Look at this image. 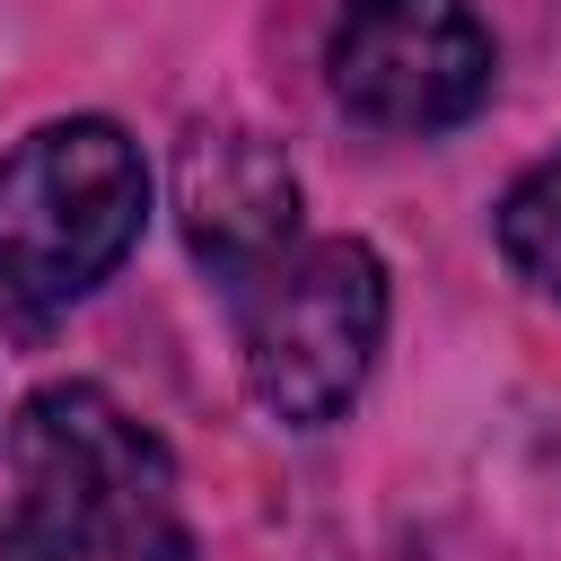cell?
Returning a JSON list of instances; mask_svg holds the SVG:
<instances>
[{
	"instance_id": "3957f363",
	"label": "cell",
	"mask_w": 561,
	"mask_h": 561,
	"mask_svg": "<svg viewBox=\"0 0 561 561\" xmlns=\"http://www.w3.org/2000/svg\"><path fill=\"white\" fill-rule=\"evenodd\" d=\"M377 342H386V263L359 237H316L245 280L237 359L254 403L289 430H324L368 386Z\"/></svg>"
},
{
	"instance_id": "7a4b0ae2",
	"label": "cell",
	"mask_w": 561,
	"mask_h": 561,
	"mask_svg": "<svg viewBox=\"0 0 561 561\" xmlns=\"http://www.w3.org/2000/svg\"><path fill=\"white\" fill-rule=\"evenodd\" d=\"M149 219V167L105 114L26 131L0 158V298L53 316L88 298Z\"/></svg>"
},
{
	"instance_id": "277c9868",
	"label": "cell",
	"mask_w": 561,
	"mask_h": 561,
	"mask_svg": "<svg viewBox=\"0 0 561 561\" xmlns=\"http://www.w3.org/2000/svg\"><path fill=\"white\" fill-rule=\"evenodd\" d=\"M324 70H333V96L359 123L447 131L491 96L500 44L465 0H342Z\"/></svg>"
},
{
	"instance_id": "5b68a950",
	"label": "cell",
	"mask_w": 561,
	"mask_h": 561,
	"mask_svg": "<svg viewBox=\"0 0 561 561\" xmlns=\"http://www.w3.org/2000/svg\"><path fill=\"white\" fill-rule=\"evenodd\" d=\"M175 219H184V245L210 272L254 280V272L280 263V245L298 228V175H289V158L263 131L202 123L175 149Z\"/></svg>"
},
{
	"instance_id": "6da1fadb",
	"label": "cell",
	"mask_w": 561,
	"mask_h": 561,
	"mask_svg": "<svg viewBox=\"0 0 561 561\" xmlns=\"http://www.w3.org/2000/svg\"><path fill=\"white\" fill-rule=\"evenodd\" d=\"M9 473H18L26 526L61 561H193L167 438L88 377L35 386L18 403Z\"/></svg>"
},
{
	"instance_id": "52a82bcc",
	"label": "cell",
	"mask_w": 561,
	"mask_h": 561,
	"mask_svg": "<svg viewBox=\"0 0 561 561\" xmlns=\"http://www.w3.org/2000/svg\"><path fill=\"white\" fill-rule=\"evenodd\" d=\"M0 561H61L35 526H18V517H0Z\"/></svg>"
},
{
	"instance_id": "8992f818",
	"label": "cell",
	"mask_w": 561,
	"mask_h": 561,
	"mask_svg": "<svg viewBox=\"0 0 561 561\" xmlns=\"http://www.w3.org/2000/svg\"><path fill=\"white\" fill-rule=\"evenodd\" d=\"M500 254L543 298H561V149L508 184V202H500Z\"/></svg>"
}]
</instances>
